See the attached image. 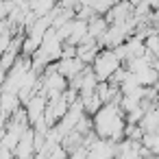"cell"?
I'll return each instance as SVG.
<instances>
[{
    "label": "cell",
    "mask_w": 159,
    "mask_h": 159,
    "mask_svg": "<svg viewBox=\"0 0 159 159\" xmlns=\"http://www.w3.org/2000/svg\"><path fill=\"white\" fill-rule=\"evenodd\" d=\"M122 129V120L118 116V111L113 107H105L98 111L96 116V131L100 135H109V137H118Z\"/></svg>",
    "instance_id": "cell-1"
},
{
    "label": "cell",
    "mask_w": 159,
    "mask_h": 159,
    "mask_svg": "<svg viewBox=\"0 0 159 159\" xmlns=\"http://www.w3.org/2000/svg\"><path fill=\"white\" fill-rule=\"evenodd\" d=\"M98 76H109L116 68H118V61H116V57L111 55V52H107V55H100V59H98Z\"/></svg>",
    "instance_id": "cell-2"
},
{
    "label": "cell",
    "mask_w": 159,
    "mask_h": 159,
    "mask_svg": "<svg viewBox=\"0 0 159 159\" xmlns=\"http://www.w3.org/2000/svg\"><path fill=\"white\" fill-rule=\"evenodd\" d=\"M44 105V100L42 98H33V100H29V116H31V120H37L39 118V113H42V107Z\"/></svg>",
    "instance_id": "cell-3"
}]
</instances>
